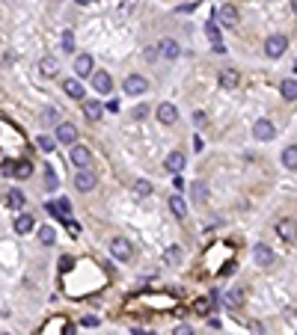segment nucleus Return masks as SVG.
<instances>
[{"mask_svg": "<svg viewBox=\"0 0 297 335\" xmlns=\"http://www.w3.org/2000/svg\"><path fill=\"white\" fill-rule=\"evenodd\" d=\"M286 48H289V39H286V36H280V33H277V36H271V39L265 42V53H268L271 59H280V56L286 53Z\"/></svg>", "mask_w": 297, "mask_h": 335, "instance_id": "nucleus-1", "label": "nucleus"}, {"mask_svg": "<svg viewBox=\"0 0 297 335\" xmlns=\"http://www.w3.org/2000/svg\"><path fill=\"white\" fill-rule=\"evenodd\" d=\"M274 134H277V128H274L271 119H256V125H253V137H256L259 143H271Z\"/></svg>", "mask_w": 297, "mask_h": 335, "instance_id": "nucleus-2", "label": "nucleus"}, {"mask_svg": "<svg viewBox=\"0 0 297 335\" xmlns=\"http://www.w3.org/2000/svg\"><path fill=\"white\" fill-rule=\"evenodd\" d=\"M110 252H113L116 261H131V255H134V249H131V243L125 238H113L110 240Z\"/></svg>", "mask_w": 297, "mask_h": 335, "instance_id": "nucleus-3", "label": "nucleus"}, {"mask_svg": "<svg viewBox=\"0 0 297 335\" xmlns=\"http://www.w3.org/2000/svg\"><path fill=\"white\" fill-rule=\"evenodd\" d=\"M122 89H125L128 95H143V92L149 89V80H146V77H140V74H128V77H125V83H122Z\"/></svg>", "mask_w": 297, "mask_h": 335, "instance_id": "nucleus-4", "label": "nucleus"}, {"mask_svg": "<svg viewBox=\"0 0 297 335\" xmlns=\"http://www.w3.org/2000/svg\"><path fill=\"white\" fill-rule=\"evenodd\" d=\"M95 184H98V178H95L89 169H77V175H74V187H77L80 193H89V190H95Z\"/></svg>", "mask_w": 297, "mask_h": 335, "instance_id": "nucleus-5", "label": "nucleus"}, {"mask_svg": "<svg viewBox=\"0 0 297 335\" xmlns=\"http://www.w3.org/2000/svg\"><path fill=\"white\" fill-rule=\"evenodd\" d=\"M92 86H95V92L110 95V92H113V77H110L107 71H92Z\"/></svg>", "mask_w": 297, "mask_h": 335, "instance_id": "nucleus-6", "label": "nucleus"}, {"mask_svg": "<svg viewBox=\"0 0 297 335\" xmlns=\"http://www.w3.org/2000/svg\"><path fill=\"white\" fill-rule=\"evenodd\" d=\"M253 261H256L259 267H271V264L277 261V255H274V249H271V246H265V243H259V246L253 249Z\"/></svg>", "mask_w": 297, "mask_h": 335, "instance_id": "nucleus-7", "label": "nucleus"}, {"mask_svg": "<svg viewBox=\"0 0 297 335\" xmlns=\"http://www.w3.org/2000/svg\"><path fill=\"white\" fill-rule=\"evenodd\" d=\"M205 36H208V42H211V48H214L217 53H226V45H223V39H220V27H217V24H205Z\"/></svg>", "mask_w": 297, "mask_h": 335, "instance_id": "nucleus-8", "label": "nucleus"}, {"mask_svg": "<svg viewBox=\"0 0 297 335\" xmlns=\"http://www.w3.org/2000/svg\"><path fill=\"white\" fill-rule=\"evenodd\" d=\"M217 18H220V24L223 27H238V9L235 6H220V12H217Z\"/></svg>", "mask_w": 297, "mask_h": 335, "instance_id": "nucleus-9", "label": "nucleus"}, {"mask_svg": "<svg viewBox=\"0 0 297 335\" xmlns=\"http://www.w3.org/2000/svg\"><path fill=\"white\" fill-rule=\"evenodd\" d=\"M57 140H59V143H74V140H77V128H74L71 122H59V125H57Z\"/></svg>", "mask_w": 297, "mask_h": 335, "instance_id": "nucleus-10", "label": "nucleus"}, {"mask_svg": "<svg viewBox=\"0 0 297 335\" xmlns=\"http://www.w3.org/2000/svg\"><path fill=\"white\" fill-rule=\"evenodd\" d=\"M71 163H74V166H80V169H86V166L92 163V154H89V148H83V145H74V148H71Z\"/></svg>", "mask_w": 297, "mask_h": 335, "instance_id": "nucleus-11", "label": "nucleus"}, {"mask_svg": "<svg viewBox=\"0 0 297 335\" xmlns=\"http://www.w3.org/2000/svg\"><path fill=\"white\" fill-rule=\"evenodd\" d=\"M277 232H280V238H283V240H295V238H297V223L286 217V220H280V223H277Z\"/></svg>", "mask_w": 297, "mask_h": 335, "instance_id": "nucleus-12", "label": "nucleus"}, {"mask_svg": "<svg viewBox=\"0 0 297 335\" xmlns=\"http://www.w3.org/2000/svg\"><path fill=\"white\" fill-rule=\"evenodd\" d=\"M158 53H161V56H167V59H176V56L181 53V48H178V42H173V39H164V42L158 45Z\"/></svg>", "mask_w": 297, "mask_h": 335, "instance_id": "nucleus-13", "label": "nucleus"}, {"mask_svg": "<svg viewBox=\"0 0 297 335\" xmlns=\"http://www.w3.org/2000/svg\"><path fill=\"white\" fill-rule=\"evenodd\" d=\"M57 71H59V65H57L54 56H42L39 59V74L42 77H57Z\"/></svg>", "mask_w": 297, "mask_h": 335, "instance_id": "nucleus-14", "label": "nucleus"}, {"mask_svg": "<svg viewBox=\"0 0 297 335\" xmlns=\"http://www.w3.org/2000/svg\"><path fill=\"white\" fill-rule=\"evenodd\" d=\"M238 83H241V74H238L235 68H223V71H220V86H223V89H235Z\"/></svg>", "mask_w": 297, "mask_h": 335, "instance_id": "nucleus-15", "label": "nucleus"}, {"mask_svg": "<svg viewBox=\"0 0 297 335\" xmlns=\"http://www.w3.org/2000/svg\"><path fill=\"white\" fill-rule=\"evenodd\" d=\"M164 166H167L170 172H176V175H178V172L184 169V154H181V151H170V154H167V160H164Z\"/></svg>", "mask_w": 297, "mask_h": 335, "instance_id": "nucleus-16", "label": "nucleus"}, {"mask_svg": "<svg viewBox=\"0 0 297 335\" xmlns=\"http://www.w3.org/2000/svg\"><path fill=\"white\" fill-rule=\"evenodd\" d=\"M223 306H226V309H241V306H244V291H241V288H232V291H226V297H223Z\"/></svg>", "mask_w": 297, "mask_h": 335, "instance_id": "nucleus-17", "label": "nucleus"}, {"mask_svg": "<svg viewBox=\"0 0 297 335\" xmlns=\"http://www.w3.org/2000/svg\"><path fill=\"white\" fill-rule=\"evenodd\" d=\"M83 116H86L89 122H98V119L104 116V107H101L98 101H83Z\"/></svg>", "mask_w": 297, "mask_h": 335, "instance_id": "nucleus-18", "label": "nucleus"}, {"mask_svg": "<svg viewBox=\"0 0 297 335\" xmlns=\"http://www.w3.org/2000/svg\"><path fill=\"white\" fill-rule=\"evenodd\" d=\"M158 119H161L164 125H173V122L178 119V110H176V104H161V107H158Z\"/></svg>", "mask_w": 297, "mask_h": 335, "instance_id": "nucleus-19", "label": "nucleus"}, {"mask_svg": "<svg viewBox=\"0 0 297 335\" xmlns=\"http://www.w3.org/2000/svg\"><path fill=\"white\" fill-rule=\"evenodd\" d=\"M74 71H77L80 77L92 74V56H89V53H80V56L74 59Z\"/></svg>", "mask_w": 297, "mask_h": 335, "instance_id": "nucleus-20", "label": "nucleus"}, {"mask_svg": "<svg viewBox=\"0 0 297 335\" xmlns=\"http://www.w3.org/2000/svg\"><path fill=\"white\" fill-rule=\"evenodd\" d=\"M62 92H65L68 98H74V101L83 98V86H80L77 80H62Z\"/></svg>", "mask_w": 297, "mask_h": 335, "instance_id": "nucleus-21", "label": "nucleus"}, {"mask_svg": "<svg viewBox=\"0 0 297 335\" xmlns=\"http://www.w3.org/2000/svg\"><path fill=\"white\" fill-rule=\"evenodd\" d=\"M170 211H173L178 220H184V217H187V205H184V199H181V196H170Z\"/></svg>", "mask_w": 297, "mask_h": 335, "instance_id": "nucleus-22", "label": "nucleus"}, {"mask_svg": "<svg viewBox=\"0 0 297 335\" xmlns=\"http://www.w3.org/2000/svg\"><path fill=\"white\" fill-rule=\"evenodd\" d=\"M33 229V214H18V220H15V232L18 235H27Z\"/></svg>", "mask_w": 297, "mask_h": 335, "instance_id": "nucleus-23", "label": "nucleus"}, {"mask_svg": "<svg viewBox=\"0 0 297 335\" xmlns=\"http://www.w3.org/2000/svg\"><path fill=\"white\" fill-rule=\"evenodd\" d=\"M280 92H283V98H289V101H297V80H283L280 83Z\"/></svg>", "mask_w": 297, "mask_h": 335, "instance_id": "nucleus-24", "label": "nucleus"}, {"mask_svg": "<svg viewBox=\"0 0 297 335\" xmlns=\"http://www.w3.org/2000/svg\"><path fill=\"white\" fill-rule=\"evenodd\" d=\"M190 196H193V202H199V205H202V202L208 199V187H205L202 181H196V184H190Z\"/></svg>", "mask_w": 297, "mask_h": 335, "instance_id": "nucleus-25", "label": "nucleus"}, {"mask_svg": "<svg viewBox=\"0 0 297 335\" xmlns=\"http://www.w3.org/2000/svg\"><path fill=\"white\" fill-rule=\"evenodd\" d=\"M283 166L286 169H297V145H289L283 151Z\"/></svg>", "mask_w": 297, "mask_h": 335, "instance_id": "nucleus-26", "label": "nucleus"}, {"mask_svg": "<svg viewBox=\"0 0 297 335\" xmlns=\"http://www.w3.org/2000/svg\"><path fill=\"white\" fill-rule=\"evenodd\" d=\"M12 175H15V178H21V181H24V178H30V175H33V163H30V160L15 163V172H12Z\"/></svg>", "mask_w": 297, "mask_h": 335, "instance_id": "nucleus-27", "label": "nucleus"}, {"mask_svg": "<svg viewBox=\"0 0 297 335\" xmlns=\"http://www.w3.org/2000/svg\"><path fill=\"white\" fill-rule=\"evenodd\" d=\"M62 327H65V321H62V318H51V321L42 327V335H59L57 330H62Z\"/></svg>", "mask_w": 297, "mask_h": 335, "instance_id": "nucleus-28", "label": "nucleus"}, {"mask_svg": "<svg viewBox=\"0 0 297 335\" xmlns=\"http://www.w3.org/2000/svg\"><path fill=\"white\" fill-rule=\"evenodd\" d=\"M39 240H42L45 246H51V243L57 240V232H54L51 226H42V229H39Z\"/></svg>", "mask_w": 297, "mask_h": 335, "instance_id": "nucleus-29", "label": "nucleus"}, {"mask_svg": "<svg viewBox=\"0 0 297 335\" xmlns=\"http://www.w3.org/2000/svg\"><path fill=\"white\" fill-rule=\"evenodd\" d=\"M6 202H9V208H15V211H18V208L24 205V193H21V190H9Z\"/></svg>", "mask_w": 297, "mask_h": 335, "instance_id": "nucleus-30", "label": "nucleus"}, {"mask_svg": "<svg viewBox=\"0 0 297 335\" xmlns=\"http://www.w3.org/2000/svg\"><path fill=\"white\" fill-rule=\"evenodd\" d=\"M57 119H59V113H57L54 107H48V110L42 113V119H39V122H42V125H57Z\"/></svg>", "mask_w": 297, "mask_h": 335, "instance_id": "nucleus-31", "label": "nucleus"}, {"mask_svg": "<svg viewBox=\"0 0 297 335\" xmlns=\"http://www.w3.org/2000/svg\"><path fill=\"white\" fill-rule=\"evenodd\" d=\"M36 143H39V148H42V151H45V154H51V151H54V148H57V140H51V137H39V140H36Z\"/></svg>", "mask_w": 297, "mask_h": 335, "instance_id": "nucleus-32", "label": "nucleus"}, {"mask_svg": "<svg viewBox=\"0 0 297 335\" xmlns=\"http://www.w3.org/2000/svg\"><path fill=\"white\" fill-rule=\"evenodd\" d=\"M45 187L57 190V172H54V166H45Z\"/></svg>", "mask_w": 297, "mask_h": 335, "instance_id": "nucleus-33", "label": "nucleus"}, {"mask_svg": "<svg viewBox=\"0 0 297 335\" xmlns=\"http://www.w3.org/2000/svg\"><path fill=\"white\" fill-rule=\"evenodd\" d=\"M134 193H137V196H149V193H152V184H149L146 178H140V181H134Z\"/></svg>", "mask_w": 297, "mask_h": 335, "instance_id": "nucleus-34", "label": "nucleus"}, {"mask_svg": "<svg viewBox=\"0 0 297 335\" xmlns=\"http://www.w3.org/2000/svg\"><path fill=\"white\" fill-rule=\"evenodd\" d=\"M62 50H65V53H71V50H74V36H71V30H65V33H62Z\"/></svg>", "mask_w": 297, "mask_h": 335, "instance_id": "nucleus-35", "label": "nucleus"}, {"mask_svg": "<svg viewBox=\"0 0 297 335\" xmlns=\"http://www.w3.org/2000/svg\"><path fill=\"white\" fill-rule=\"evenodd\" d=\"M146 116H149V104H140V107H134V110H131V119H137V122H140V119H146Z\"/></svg>", "mask_w": 297, "mask_h": 335, "instance_id": "nucleus-36", "label": "nucleus"}, {"mask_svg": "<svg viewBox=\"0 0 297 335\" xmlns=\"http://www.w3.org/2000/svg\"><path fill=\"white\" fill-rule=\"evenodd\" d=\"M167 261H170V264H178V261H181V249H178V246H170V249H167Z\"/></svg>", "mask_w": 297, "mask_h": 335, "instance_id": "nucleus-37", "label": "nucleus"}, {"mask_svg": "<svg viewBox=\"0 0 297 335\" xmlns=\"http://www.w3.org/2000/svg\"><path fill=\"white\" fill-rule=\"evenodd\" d=\"M68 211H71V202H68V199H59V202H57V214H59V217H68Z\"/></svg>", "mask_w": 297, "mask_h": 335, "instance_id": "nucleus-38", "label": "nucleus"}, {"mask_svg": "<svg viewBox=\"0 0 297 335\" xmlns=\"http://www.w3.org/2000/svg\"><path fill=\"white\" fill-rule=\"evenodd\" d=\"M208 303H211V300H196V306H193V309H196L199 315H205V312H208Z\"/></svg>", "mask_w": 297, "mask_h": 335, "instance_id": "nucleus-39", "label": "nucleus"}, {"mask_svg": "<svg viewBox=\"0 0 297 335\" xmlns=\"http://www.w3.org/2000/svg\"><path fill=\"white\" fill-rule=\"evenodd\" d=\"M173 335H193V330H190V327H184V324H181V327H176V333Z\"/></svg>", "mask_w": 297, "mask_h": 335, "instance_id": "nucleus-40", "label": "nucleus"}, {"mask_svg": "<svg viewBox=\"0 0 297 335\" xmlns=\"http://www.w3.org/2000/svg\"><path fill=\"white\" fill-rule=\"evenodd\" d=\"M12 172H15V163H12V160H6V163H3V175H12Z\"/></svg>", "mask_w": 297, "mask_h": 335, "instance_id": "nucleus-41", "label": "nucleus"}, {"mask_svg": "<svg viewBox=\"0 0 297 335\" xmlns=\"http://www.w3.org/2000/svg\"><path fill=\"white\" fill-rule=\"evenodd\" d=\"M193 122L196 125H205V113H193Z\"/></svg>", "mask_w": 297, "mask_h": 335, "instance_id": "nucleus-42", "label": "nucleus"}, {"mask_svg": "<svg viewBox=\"0 0 297 335\" xmlns=\"http://www.w3.org/2000/svg\"><path fill=\"white\" fill-rule=\"evenodd\" d=\"M292 9H295V15H297V0H292Z\"/></svg>", "mask_w": 297, "mask_h": 335, "instance_id": "nucleus-43", "label": "nucleus"}, {"mask_svg": "<svg viewBox=\"0 0 297 335\" xmlns=\"http://www.w3.org/2000/svg\"><path fill=\"white\" fill-rule=\"evenodd\" d=\"M74 3H80V6H83V3H92V0H74Z\"/></svg>", "mask_w": 297, "mask_h": 335, "instance_id": "nucleus-44", "label": "nucleus"}, {"mask_svg": "<svg viewBox=\"0 0 297 335\" xmlns=\"http://www.w3.org/2000/svg\"><path fill=\"white\" fill-rule=\"evenodd\" d=\"M134 335H158V333H134Z\"/></svg>", "mask_w": 297, "mask_h": 335, "instance_id": "nucleus-45", "label": "nucleus"}, {"mask_svg": "<svg viewBox=\"0 0 297 335\" xmlns=\"http://www.w3.org/2000/svg\"><path fill=\"white\" fill-rule=\"evenodd\" d=\"M295 71H297V62H295Z\"/></svg>", "mask_w": 297, "mask_h": 335, "instance_id": "nucleus-46", "label": "nucleus"}, {"mask_svg": "<svg viewBox=\"0 0 297 335\" xmlns=\"http://www.w3.org/2000/svg\"><path fill=\"white\" fill-rule=\"evenodd\" d=\"M0 335H9V333H0Z\"/></svg>", "mask_w": 297, "mask_h": 335, "instance_id": "nucleus-47", "label": "nucleus"}]
</instances>
